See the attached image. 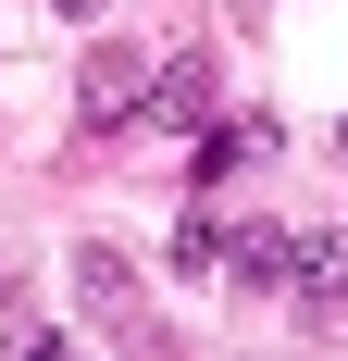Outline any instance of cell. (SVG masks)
Here are the masks:
<instances>
[{
    "mask_svg": "<svg viewBox=\"0 0 348 361\" xmlns=\"http://www.w3.org/2000/svg\"><path fill=\"white\" fill-rule=\"evenodd\" d=\"M75 312H87V324H112L137 361H162V324H149V299H137V262L112 250V237H87V250H75Z\"/></svg>",
    "mask_w": 348,
    "mask_h": 361,
    "instance_id": "cell-1",
    "label": "cell"
},
{
    "mask_svg": "<svg viewBox=\"0 0 348 361\" xmlns=\"http://www.w3.org/2000/svg\"><path fill=\"white\" fill-rule=\"evenodd\" d=\"M75 112H87L100 137H112V125H137V112H149V63H137V50H125V37H100V50H87V87H75Z\"/></svg>",
    "mask_w": 348,
    "mask_h": 361,
    "instance_id": "cell-2",
    "label": "cell"
},
{
    "mask_svg": "<svg viewBox=\"0 0 348 361\" xmlns=\"http://www.w3.org/2000/svg\"><path fill=\"white\" fill-rule=\"evenodd\" d=\"M224 274H237L249 299L286 287V274H299V237H286V224H237V237H224Z\"/></svg>",
    "mask_w": 348,
    "mask_h": 361,
    "instance_id": "cell-3",
    "label": "cell"
},
{
    "mask_svg": "<svg viewBox=\"0 0 348 361\" xmlns=\"http://www.w3.org/2000/svg\"><path fill=\"white\" fill-rule=\"evenodd\" d=\"M149 112H162V125H211V50H174V63L149 75Z\"/></svg>",
    "mask_w": 348,
    "mask_h": 361,
    "instance_id": "cell-4",
    "label": "cell"
},
{
    "mask_svg": "<svg viewBox=\"0 0 348 361\" xmlns=\"http://www.w3.org/2000/svg\"><path fill=\"white\" fill-rule=\"evenodd\" d=\"M286 287L311 299V312H336L348 299V237H299V274H286Z\"/></svg>",
    "mask_w": 348,
    "mask_h": 361,
    "instance_id": "cell-5",
    "label": "cell"
},
{
    "mask_svg": "<svg viewBox=\"0 0 348 361\" xmlns=\"http://www.w3.org/2000/svg\"><path fill=\"white\" fill-rule=\"evenodd\" d=\"M174 262H187V274H199V262H224V224H211V212H187V224H174Z\"/></svg>",
    "mask_w": 348,
    "mask_h": 361,
    "instance_id": "cell-6",
    "label": "cell"
}]
</instances>
